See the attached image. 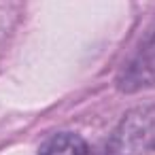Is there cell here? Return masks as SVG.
<instances>
[{
  "label": "cell",
  "instance_id": "cell-2",
  "mask_svg": "<svg viewBox=\"0 0 155 155\" xmlns=\"http://www.w3.org/2000/svg\"><path fill=\"white\" fill-rule=\"evenodd\" d=\"M151 85H155V32L138 45L136 53L127 60L117 77V87L127 94L147 89Z\"/></svg>",
  "mask_w": 155,
  "mask_h": 155
},
{
  "label": "cell",
  "instance_id": "cell-3",
  "mask_svg": "<svg viewBox=\"0 0 155 155\" xmlns=\"http://www.w3.org/2000/svg\"><path fill=\"white\" fill-rule=\"evenodd\" d=\"M38 155H91L89 144L74 132H60L45 140Z\"/></svg>",
  "mask_w": 155,
  "mask_h": 155
},
{
  "label": "cell",
  "instance_id": "cell-1",
  "mask_svg": "<svg viewBox=\"0 0 155 155\" xmlns=\"http://www.w3.org/2000/svg\"><path fill=\"white\" fill-rule=\"evenodd\" d=\"M98 155H155V104L125 113Z\"/></svg>",
  "mask_w": 155,
  "mask_h": 155
}]
</instances>
